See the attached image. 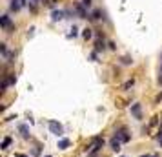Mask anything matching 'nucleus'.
Here are the masks:
<instances>
[{"label": "nucleus", "instance_id": "obj_19", "mask_svg": "<svg viewBox=\"0 0 162 157\" xmlns=\"http://www.w3.org/2000/svg\"><path fill=\"white\" fill-rule=\"evenodd\" d=\"M122 62H124V64H131V62H133V60H131V59H129V57H124V59H122Z\"/></svg>", "mask_w": 162, "mask_h": 157}, {"label": "nucleus", "instance_id": "obj_13", "mask_svg": "<svg viewBox=\"0 0 162 157\" xmlns=\"http://www.w3.org/2000/svg\"><path fill=\"white\" fill-rule=\"evenodd\" d=\"M100 15H102V11H98V9H95V11L91 13V16H89V18H93V20H98V18H100Z\"/></svg>", "mask_w": 162, "mask_h": 157}, {"label": "nucleus", "instance_id": "obj_12", "mask_svg": "<svg viewBox=\"0 0 162 157\" xmlns=\"http://www.w3.org/2000/svg\"><path fill=\"white\" fill-rule=\"evenodd\" d=\"M18 130H20V134H22L24 137H27V135H29V130H27V126H26V124H20V126H18Z\"/></svg>", "mask_w": 162, "mask_h": 157}, {"label": "nucleus", "instance_id": "obj_23", "mask_svg": "<svg viewBox=\"0 0 162 157\" xmlns=\"http://www.w3.org/2000/svg\"><path fill=\"white\" fill-rule=\"evenodd\" d=\"M22 4H27V0H22Z\"/></svg>", "mask_w": 162, "mask_h": 157}, {"label": "nucleus", "instance_id": "obj_24", "mask_svg": "<svg viewBox=\"0 0 162 157\" xmlns=\"http://www.w3.org/2000/svg\"><path fill=\"white\" fill-rule=\"evenodd\" d=\"M46 157H51V155H46Z\"/></svg>", "mask_w": 162, "mask_h": 157}, {"label": "nucleus", "instance_id": "obj_4", "mask_svg": "<svg viewBox=\"0 0 162 157\" xmlns=\"http://www.w3.org/2000/svg\"><path fill=\"white\" fill-rule=\"evenodd\" d=\"M64 15H66V11H62V9H55V11L51 13V18H53V20H62Z\"/></svg>", "mask_w": 162, "mask_h": 157}, {"label": "nucleus", "instance_id": "obj_25", "mask_svg": "<svg viewBox=\"0 0 162 157\" xmlns=\"http://www.w3.org/2000/svg\"><path fill=\"white\" fill-rule=\"evenodd\" d=\"M160 145H162V141H160Z\"/></svg>", "mask_w": 162, "mask_h": 157}, {"label": "nucleus", "instance_id": "obj_5", "mask_svg": "<svg viewBox=\"0 0 162 157\" xmlns=\"http://www.w3.org/2000/svg\"><path fill=\"white\" fill-rule=\"evenodd\" d=\"M0 26H2L4 29H7V27L11 26V18H9L7 15H2V16H0Z\"/></svg>", "mask_w": 162, "mask_h": 157}, {"label": "nucleus", "instance_id": "obj_14", "mask_svg": "<svg viewBox=\"0 0 162 157\" xmlns=\"http://www.w3.org/2000/svg\"><path fill=\"white\" fill-rule=\"evenodd\" d=\"M91 35H93V33H91V29H89V27H86V29L82 31V37H84L86 40H88V38H91Z\"/></svg>", "mask_w": 162, "mask_h": 157}, {"label": "nucleus", "instance_id": "obj_20", "mask_svg": "<svg viewBox=\"0 0 162 157\" xmlns=\"http://www.w3.org/2000/svg\"><path fill=\"white\" fill-rule=\"evenodd\" d=\"M82 4H84L86 7H89V5H91V0H82Z\"/></svg>", "mask_w": 162, "mask_h": 157}, {"label": "nucleus", "instance_id": "obj_7", "mask_svg": "<svg viewBox=\"0 0 162 157\" xmlns=\"http://www.w3.org/2000/svg\"><path fill=\"white\" fill-rule=\"evenodd\" d=\"M77 11H78V15H80V18H86L88 16V13H86V5L80 2V4H77Z\"/></svg>", "mask_w": 162, "mask_h": 157}, {"label": "nucleus", "instance_id": "obj_8", "mask_svg": "<svg viewBox=\"0 0 162 157\" xmlns=\"http://www.w3.org/2000/svg\"><path fill=\"white\" fill-rule=\"evenodd\" d=\"M22 5H24V4H22V0H11V4H9L11 11H18Z\"/></svg>", "mask_w": 162, "mask_h": 157}, {"label": "nucleus", "instance_id": "obj_26", "mask_svg": "<svg viewBox=\"0 0 162 157\" xmlns=\"http://www.w3.org/2000/svg\"><path fill=\"white\" fill-rule=\"evenodd\" d=\"M142 157H144V155H142Z\"/></svg>", "mask_w": 162, "mask_h": 157}, {"label": "nucleus", "instance_id": "obj_11", "mask_svg": "<svg viewBox=\"0 0 162 157\" xmlns=\"http://www.w3.org/2000/svg\"><path fill=\"white\" fill-rule=\"evenodd\" d=\"M9 84H15V75H11V77H7V79L4 80V84H2V88L5 90V88H7Z\"/></svg>", "mask_w": 162, "mask_h": 157}, {"label": "nucleus", "instance_id": "obj_3", "mask_svg": "<svg viewBox=\"0 0 162 157\" xmlns=\"http://www.w3.org/2000/svg\"><path fill=\"white\" fill-rule=\"evenodd\" d=\"M117 139L120 141V143H128L129 141V135H128V132H126V128H122L119 134H117Z\"/></svg>", "mask_w": 162, "mask_h": 157}, {"label": "nucleus", "instance_id": "obj_17", "mask_svg": "<svg viewBox=\"0 0 162 157\" xmlns=\"http://www.w3.org/2000/svg\"><path fill=\"white\" fill-rule=\"evenodd\" d=\"M38 4H40V0H31V2H29V7H31V9H33V11H35V9H36V5H38Z\"/></svg>", "mask_w": 162, "mask_h": 157}, {"label": "nucleus", "instance_id": "obj_6", "mask_svg": "<svg viewBox=\"0 0 162 157\" xmlns=\"http://www.w3.org/2000/svg\"><path fill=\"white\" fill-rule=\"evenodd\" d=\"M131 113H133L137 119H142V110H140V104H133V106H131Z\"/></svg>", "mask_w": 162, "mask_h": 157}, {"label": "nucleus", "instance_id": "obj_18", "mask_svg": "<svg viewBox=\"0 0 162 157\" xmlns=\"http://www.w3.org/2000/svg\"><path fill=\"white\" fill-rule=\"evenodd\" d=\"M131 86H133V79H131V80H128V82L124 84V90H128V88H131Z\"/></svg>", "mask_w": 162, "mask_h": 157}, {"label": "nucleus", "instance_id": "obj_22", "mask_svg": "<svg viewBox=\"0 0 162 157\" xmlns=\"http://www.w3.org/2000/svg\"><path fill=\"white\" fill-rule=\"evenodd\" d=\"M159 80L162 82V66H160V77H159Z\"/></svg>", "mask_w": 162, "mask_h": 157}, {"label": "nucleus", "instance_id": "obj_15", "mask_svg": "<svg viewBox=\"0 0 162 157\" xmlns=\"http://www.w3.org/2000/svg\"><path fill=\"white\" fill-rule=\"evenodd\" d=\"M95 49H97V51H100V49H104V40H100V38H98V40L95 42Z\"/></svg>", "mask_w": 162, "mask_h": 157}, {"label": "nucleus", "instance_id": "obj_2", "mask_svg": "<svg viewBox=\"0 0 162 157\" xmlns=\"http://www.w3.org/2000/svg\"><path fill=\"white\" fill-rule=\"evenodd\" d=\"M47 126H49V130H51L55 135H60V134H62V126H60L57 121H49V124H47Z\"/></svg>", "mask_w": 162, "mask_h": 157}, {"label": "nucleus", "instance_id": "obj_16", "mask_svg": "<svg viewBox=\"0 0 162 157\" xmlns=\"http://www.w3.org/2000/svg\"><path fill=\"white\" fill-rule=\"evenodd\" d=\"M11 141H13V139H11V137H5V139H4V141H2V148H7V146H9V145H11Z\"/></svg>", "mask_w": 162, "mask_h": 157}, {"label": "nucleus", "instance_id": "obj_10", "mask_svg": "<svg viewBox=\"0 0 162 157\" xmlns=\"http://www.w3.org/2000/svg\"><path fill=\"white\" fill-rule=\"evenodd\" d=\"M69 145H71L69 139H60V141H58V148H60V150H66Z\"/></svg>", "mask_w": 162, "mask_h": 157}, {"label": "nucleus", "instance_id": "obj_1", "mask_svg": "<svg viewBox=\"0 0 162 157\" xmlns=\"http://www.w3.org/2000/svg\"><path fill=\"white\" fill-rule=\"evenodd\" d=\"M102 146H104V139H102V137H95V139H93V145H91V152L95 154V152H98Z\"/></svg>", "mask_w": 162, "mask_h": 157}, {"label": "nucleus", "instance_id": "obj_9", "mask_svg": "<svg viewBox=\"0 0 162 157\" xmlns=\"http://www.w3.org/2000/svg\"><path fill=\"white\" fill-rule=\"evenodd\" d=\"M111 150H115V152H119V150H120V141H119L117 137H113V139H111Z\"/></svg>", "mask_w": 162, "mask_h": 157}, {"label": "nucleus", "instance_id": "obj_21", "mask_svg": "<svg viewBox=\"0 0 162 157\" xmlns=\"http://www.w3.org/2000/svg\"><path fill=\"white\" fill-rule=\"evenodd\" d=\"M15 157H27V155H24V154H15Z\"/></svg>", "mask_w": 162, "mask_h": 157}]
</instances>
